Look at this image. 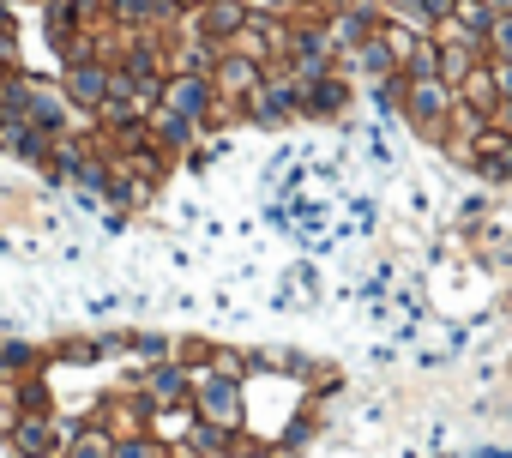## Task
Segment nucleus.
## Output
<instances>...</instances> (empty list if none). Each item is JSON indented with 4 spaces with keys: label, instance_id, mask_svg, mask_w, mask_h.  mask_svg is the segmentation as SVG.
I'll return each instance as SVG.
<instances>
[{
    "label": "nucleus",
    "instance_id": "f257e3e1",
    "mask_svg": "<svg viewBox=\"0 0 512 458\" xmlns=\"http://www.w3.org/2000/svg\"><path fill=\"white\" fill-rule=\"evenodd\" d=\"M488 43H494V49H500V61H512V19H500V25H494V37H488Z\"/></svg>",
    "mask_w": 512,
    "mask_h": 458
}]
</instances>
